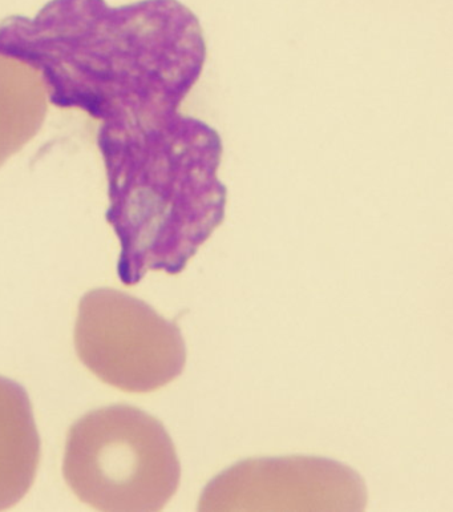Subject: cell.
I'll return each instance as SVG.
<instances>
[{"mask_svg": "<svg viewBox=\"0 0 453 512\" xmlns=\"http://www.w3.org/2000/svg\"><path fill=\"white\" fill-rule=\"evenodd\" d=\"M0 56L40 72L48 102L99 122L107 188L172 139L204 71L200 20L179 0H50L0 22Z\"/></svg>", "mask_w": 453, "mask_h": 512, "instance_id": "obj_1", "label": "cell"}, {"mask_svg": "<svg viewBox=\"0 0 453 512\" xmlns=\"http://www.w3.org/2000/svg\"><path fill=\"white\" fill-rule=\"evenodd\" d=\"M74 340L76 354L93 376L127 393L159 390L185 366L180 329L152 306L119 290L84 294Z\"/></svg>", "mask_w": 453, "mask_h": 512, "instance_id": "obj_3", "label": "cell"}, {"mask_svg": "<svg viewBox=\"0 0 453 512\" xmlns=\"http://www.w3.org/2000/svg\"><path fill=\"white\" fill-rule=\"evenodd\" d=\"M63 474L100 511H159L177 491L180 462L163 423L128 405L91 411L72 425Z\"/></svg>", "mask_w": 453, "mask_h": 512, "instance_id": "obj_2", "label": "cell"}, {"mask_svg": "<svg viewBox=\"0 0 453 512\" xmlns=\"http://www.w3.org/2000/svg\"><path fill=\"white\" fill-rule=\"evenodd\" d=\"M40 457L42 443L30 397L18 382L0 377V511L26 497Z\"/></svg>", "mask_w": 453, "mask_h": 512, "instance_id": "obj_4", "label": "cell"}]
</instances>
